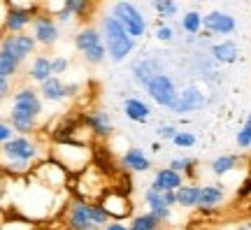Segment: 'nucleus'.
Here are the masks:
<instances>
[{
	"label": "nucleus",
	"instance_id": "nucleus-37",
	"mask_svg": "<svg viewBox=\"0 0 251 230\" xmlns=\"http://www.w3.org/2000/svg\"><path fill=\"white\" fill-rule=\"evenodd\" d=\"M0 93H2V96H7V79L0 81Z\"/></svg>",
	"mask_w": 251,
	"mask_h": 230
},
{
	"label": "nucleus",
	"instance_id": "nucleus-3",
	"mask_svg": "<svg viewBox=\"0 0 251 230\" xmlns=\"http://www.w3.org/2000/svg\"><path fill=\"white\" fill-rule=\"evenodd\" d=\"M107 221V209L89 203H75L70 214V228L75 230H98L100 223Z\"/></svg>",
	"mask_w": 251,
	"mask_h": 230
},
{
	"label": "nucleus",
	"instance_id": "nucleus-15",
	"mask_svg": "<svg viewBox=\"0 0 251 230\" xmlns=\"http://www.w3.org/2000/svg\"><path fill=\"white\" fill-rule=\"evenodd\" d=\"M124 165L130 170H137V172H144V170H149V158L140 149H130L124 156Z\"/></svg>",
	"mask_w": 251,
	"mask_h": 230
},
{
	"label": "nucleus",
	"instance_id": "nucleus-25",
	"mask_svg": "<svg viewBox=\"0 0 251 230\" xmlns=\"http://www.w3.org/2000/svg\"><path fill=\"white\" fill-rule=\"evenodd\" d=\"M156 226H158V221L153 219L151 214H147V216H137L130 230H156Z\"/></svg>",
	"mask_w": 251,
	"mask_h": 230
},
{
	"label": "nucleus",
	"instance_id": "nucleus-13",
	"mask_svg": "<svg viewBox=\"0 0 251 230\" xmlns=\"http://www.w3.org/2000/svg\"><path fill=\"white\" fill-rule=\"evenodd\" d=\"M35 35L42 45H54L56 37H58V30H56V26L49 19H40L35 24Z\"/></svg>",
	"mask_w": 251,
	"mask_h": 230
},
{
	"label": "nucleus",
	"instance_id": "nucleus-21",
	"mask_svg": "<svg viewBox=\"0 0 251 230\" xmlns=\"http://www.w3.org/2000/svg\"><path fill=\"white\" fill-rule=\"evenodd\" d=\"M221 198H224L221 186H205L200 193V207H214L216 203H221Z\"/></svg>",
	"mask_w": 251,
	"mask_h": 230
},
{
	"label": "nucleus",
	"instance_id": "nucleus-38",
	"mask_svg": "<svg viewBox=\"0 0 251 230\" xmlns=\"http://www.w3.org/2000/svg\"><path fill=\"white\" fill-rule=\"evenodd\" d=\"M107 230H128V228H124L121 223H112V226H107Z\"/></svg>",
	"mask_w": 251,
	"mask_h": 230
},
{
	"label": "nucleus",
	"instance_id": "nucleus-24",
	"mask_svg": "<svg viewBox=\"0 0 251 230\" xmlns=\"http://www.w3.org/2000/svg\"><path fill=\"white\" fill-rule=\"evenodd\" d=\"M235 163H237V156H221V158H216L212 163V170H214L216 175H226L228 170H233Z\"/></svg>",
	"mask_w": 251,
	"mask_h": 230
},
{
	"label": "nucleus",
	"instance_id": "nucleus-7",
	"mask_svg": "<svg viewBox=\"0 0 251 230\" xmlns=\"http://www.w3.org/2000/svg\"><path fill=\"white\" fill-rule=\"evenodd\" d=\"M202 105H205L202 91H198L196 86H188L186 91H181V96L175 100V105H172L170 109L177 112V114H188V112H193V109H200Z\"/></svg>",
	"mask_w": 251,
	"mask_h": 230
},
{
	"label": "nucleus",
	"instance_id": "nucleus-29",
	"mask_svg": "<svg viewBox=\"0 0 251 230\" xmlns=\"http://www.w3.org/2000/svg\"><path fill=\"white\" fill-rule=\"evenodd\" d=\"M175 144H177V147H193V144H196V137L191 133H177L175 135Z\"/></svg>",
	"mask_w": 251,
	"mask_h": 230
},
{
	"label": "nucleus",
	"instance_id": "nucleus-20",
	"mask_svg": "<svg viewBox=\"0 0 251 230\" xmlns=\"http://www.w3.org/2000/svg\"><path fill=\"white\" fill-rule=\"evenodd\" d=\"M30 21V9H19L17 5H12V12L7 14V28L19 30L21 26H26Z\"/></svg>",
	"mask_w": 251,
	"mask_h": 230
},
{
	"label": "nucleus",
	"instance_id": "nucleus-34",
	"mask_svg": "<svg viewBox=\"0 0 251 230\" xmlns=\"http://www.w3.org/2000/svg\"><path fill=\"white\" fill-rule=\"evenodd\" d=\"M65 68H68V61H65V58H56L54 61V72H63Z\"/></svg>",
	"mask_w": 251,
	"mask_h": 230
},
{
	"label": "nucleus",
	"instance_id": "nucleus-31",
	"mask_svg": "<svg viewBox=\"0 0 251 230\" xmlns=\"http://www.w3.org/2000/svg\"><path fill=\"white\" fill-rule=\"evenodd\" d=\"M81 9H86V2H68V5H65V9H63L61 19H68V14H70V12H81Z\"/></svg>",
	"mask_w": 251,
	"mask_h": 230
},
{
	"label": "nucleus",
	"instance_id": "nucleus-30",
	"mask_svg": "<svg viewBox=\"0 0 251 230\" xmlns=\"http://www.w3.org/2000/svg\"><path fill=\"white\" fill-rule=\"evenodd\" d=\"M191 163H193V160H191V158H175V160H172V163H170V165H172L170 170H175V172L179 175L181 170H191Z\"/></svg>",
	"mask_w": 251,
	"mask_h": 230
},
{
	"label": "nucleus",
	"instance_id": "nucleus-32",
	"mask_svg": "<svg viewBox=\"0 0 251 230\" xmlns=\"http://www.w3.org/2000/svg\"><path fill=\"white\" fill-rule=\"evenodd\" d=\"M156 37H158V40H163V42H170V40H172V28L158 26V30H156Z\"/></svg>",
	"mask_w": 251,
	"mask_h": 230
},
{
	"label": "nucleus",
	"instance_id": "nucleus-18",
	"mask_svg": "<svg viewBox=\"0 0 251 230\" xmlns=\"http://www.w3.org/2000/svg\"><path fill=\"white\" fill-rule=\"evenodd\" d=\"M126 114H128V119H133V121H144L149 116V107L144 105L142 100L130 98V100H126Z\"/></svg>",
	"mask_w": 251,
	"mask_h": 230
},
{
	"label": "nucleus",
	"instance_id": "nucleus-16",
	"mask_svg": "<svg viewBox=\"0 0 251 230\" xmlns=\"http://www.w3.org/2000/svg\"><path fill=\"white\" fill-rule=\"evenodd\" d=\"M212 53H214L216 61H221V63L237 61V47H235V42H221V45H216L212 49Z\"/></svg>",
	"mask_w": 251,
	"mask_h": 230
},
{
	"label": "nucleus",
	"instance_id": "nucleus-5",
	"mask_svg": "<svg viewBox=\"0 0 251 230\" xmlns=\"http://www.w3.org/2000/svg\"><path fill=\"white\" fill-rule=\"evenodd\" d=\"M75 45H77V49L84 53L86 61L100 63L105 58V47L100 42V35L96 30H91V28L89 30H81L79 35H77V40H75Z\"/></svg>",
	"mask_w": 251,
	"mask_h": 230
},
{
	"label": "nucleus",
	"instance_id": "nucleus-27",
	"mask_svg": "<svg viewBox=\"0 0 251 230\" xmlns=\"http://www.w3.org/2000/svg\"><path fill=\"white\" fill-rule=\"evenodd\" d=\"M237 144H240V147H251V114H249V119H247V124H244L242 133L237 135Z\"/></svg>",
	"mask_w": 251,
	"mask_h": 230
},
{
	"label": "nucleus",
	"instance_id": "nucleus-28",
	"mask_svg": "<svg viewBox=\"0 0 251 230\" xmlns=\"http://www.w3.org/2000/svg\"><path fill=\"white\" fill-rule=\"evenodd\" d=\"M153 7H156V12L163 14V17H172V14L177 12V5H175V2H153Z\"/></svg>",
	"mask_w": 251,
	"mask_h": 230
},
{
	"label": "nucleus",
	"instance_id": "nucleus-4",
	"mask_svg": "<svg viewBox=\"0 0 251 230\" xmlns=\"http://www.w3.org/2000/svg\"><path fill=\"white\" fill-rule=\"evenodd\" d=\"M114 17L121 21V26L128 30L130 37H140L144 35V19L140 17V12L135 9V5L130 2H117L114 5Z\"/></svg>",
	"mask_w": 251,
	"mask_h": 230
},
{
	"label": "nucleus",
	"instance_id": "nucleus-6",
	"mask_svg": "<svg viewBox=\"0 0 251 230\" xmlns=\"http://www.w3.org/2000/svg\"><path fill=\"white\" fill-rule=\"evenodd\" d=\"M149 96L158 102V105H165V107H172L175 100H177V89L168 75H156L151 79V84L147 86Z\"/></svg>",
	"mask_w": 251,
	"mask_h": 230
},
{
	"label": "nucleus",
	"instance_id": "nucleus-23",
	"mask_svg": "<svg viewBox=\"0 0 251 230\" xmlns=\"http://www.w3.org/2000/svg\"><path fill=\"white\" fill-rule=\"evenodd\" d=\"M14 70H17V58H14L12 53L0 51V77H2V79H7Z\"/></svg>",
	"mask_w": 251,
	"mask_h": 230
},
{
	"label": "nucleus",
	"instance_id": "nucleus-8",
	"mask_svg": "<svg viewBox=\"0 0 251 230\" xmlns=\"http://www.w3.org/2000/svg\"><path fill=\"white\" fill-rule=\"evenodd\" d=\"M33 37L28 35H14V37H7L5 42H2V51L5 53H12L14 58H24V56H28V53L33 51Z\"/></svg>",
	"mask_w": 251,
	"mask_h": 230
},
{
	"label": "nucleus",
	"instance_id": "nucleus-36",
	"mask_svg": "<svg viewBox=\"0 0 251 230\" xmlns=\"http://www.w3.org/2000/svg\"><path fill=\"white\" fill-rule=\"evenodd\" d=\"M249 193H251V177L247 179V181H244V186L240 188V195H242V198H244V195H249Z\"/></svg>",
	"mask_w": 251,
	"mask_h": 230
},
{
	"label": "nucleus",
	"instance_id": "nucleus-12",
	"mask_svg": "<svg viewBox=\"0 0 251 230\" xmlns=\"http://www.w3.org/2000/svg\"><path fill=\"white\" fill-rule=\"evenodd\" d=\"M181 177L175 172V170H161L158 175H156V179H153V186L151 188H156V191H161V193H165V191H179L181 188Z\"/></svg>",
	"mask_w": 251,
	"mask_h": 230
},
{
	"label": "nucleus",
	"instance_id": "nucleus-35",
	"mask_svg": "<svg viewBox=\"0 0 251 230\" xmlns=\"http://www.w3.org/2000/svg\"><path fill=\"white\" fill-rule=\"evenodd\" d=\"M0 137L5 140V144L9 142V126H7V124H2V126H0Z\"/></svg>",
	"mask_w": 251,
	"mask_h": 230
},
{
	"label": "nucleus",
	"instance_id": "nucleus-17",
	"mask_svg": "<svg viewBox=\"0 0 251 230\" xmlns=\"http://www.w3.org/2000/svg\"><path fill=\"white\" fill-rule=\"evenodd\" d=\"M42 93H45L47 100H61V98L68 96V86H63L56 77H51L42 84Z\"/></svg>",
	"mask_w": 251,
	"mask_h": 230
},
{
	"label": "nucleus",
	"instance_id": "nucleus-33",
	"mask_svg": "<svg viewBox=\"0 0 251 230\" xmlns=\"http://www.w3.org/2000/svg\"><path fill=\"white\" fill-rule=\"evenodd\" d=\"M158 135H161V137H172V140H175V128H172V126H163V128H158Z\"/></svg>",
	"mask_w": 251,
	"mask_h": 230
},
{
	"label": "nucleus",
	"instance_id": "nucleus-10",
	"mask_svg": "<svg viewBox=\"0 0 251 230\" xmlns=\"http://www.w3.org/2000/svg\"><path fill=\"white\" fill-rule=\"evenodd\" d=\"M205 26L212 33H233L235 30V19L224 14V12H212L205 17Z\"/></svg>",
	"mask_w": 251,
	"mask_h": 230
},
{
	"label": "nucleus",
	"instance_id": "nucleus-11",
	"mask_svg": "<svg viewBox=\"0 0 251 230\" xmlns=\"http://www.w3.org/2000/svg\"><path fill=\"white\" fill-rule=\"evenodd\" d=\"M156 75H161V72H156V63H153V61H149V58H140V61H135L133 77H135V81H137V84L149 86Z\"/></svg>",
	"mask_w": 251,
	"mask_h": 230
},
{
	"label": "nucleus",
	"instance_id": "nucleus-1",
	"mask_svg": "<svg viewBox=\"0 0 251 230\" xmlns=\"http://www.w3.org/2000/svg\"><path fill=\"white\" fill-rule=\"evenodd\" d=\"M102 26H105V37H107V49L112 61H124L133 51V37L128 35V30L121 26V21L117 17H105Z\"/></svg>",
	"mask_w": 251,
	"mask_h": 230
},
{
	"label": "nucleus",
	"instance_id": "nucleus-26",
	"mask_svg": "<svg viewBox=\"0 0 251 230\" xmlns=\"http://www.w3.org/2000/svg\"><path fill=\"white\" fill-rule=\"evenodd\" d=\"M200 26H202V19L198 17V12H188L186 17H184V28H186L188 33H198Z\"/></svg>",
	"mask_w": 251,
	"mask_h": 230
},
{
	"label": "nucleus",
	"instance_id": "nucleus-9",
	"mask_svg": "<svg viewBox=\"0 0 251 230\" xmlns=\"http://www.w3.org/2000/svg\"><path fill=\"white\" fill-rule=\"evenodd\" d=\"M5 151H7L9 158H14V160H30L35 156V147L28 140H24V137L9 140L7 144H5Z\"/></svg>",
	"mask_w": 251,
	"mask_h": 230
},
{
	"label": "nucleus",
	"instance_id": "nucleus-39",
	"mask_svg": "<svg viewBox=\"0 0 251 230\" xmlns=\"http://www.w3.org/2000/svg\"><path fill=\"white\" fill-rule=\"evenodd\" d=\"M237 230H251V223H244L242 228H237Z\"/></svg>",
	"mask_w": 251,
	"mask_h": 230
},
{
	"label": "nucleus",
	"instance_id": "nucleus-22",
	"mask_svg": "<svg viewBox=\"0 0 251 230\" xmlns=\"http://www.w3.org/2000/svg\"><path fill=\"white\" fill-rule=\"evenodd\" d=\"M89 126L98 135H109V133H112V124H109V119H107V114H105V112H98V114L89 116Z\"/></svg>",
	"mask_w": 251,
	"mask_h": 230
},
{
	"label": "nucleus",
	"instance_id": "nucleus-14",
	"mask_svg": "<svg viewBox=\"0 0 251 230\" xmlns=\"http://www.w3.org/2000/svg\"><path fill=\"white\" fill-rule=\"evenodd\" d=\"M200 193H202V188H198V186H181L179 191H177V203L181 207L200 204Z\"/></svg>",
	"mask_w": 251,
	"mask_h": 230
},
{
	"label": "nucleus",
	"instance_id": "nucleus-19",
	"mask_svg": "<svg viewBox=\"0 0 251 230\" xmlns=\"http://www.w3.org/2000/svg\"><path fill=\"white\" fill-rule=\"evenodd\" d=\"M51 72H54V61H49V58H37L35 65H33V70H30V75H33V79L45 84L47 79H51V77H49Z\"/></svg>",
	"mask_w": 251,
	"mask_h": 230
},
{
	"label": "nucleus",
	"instance_id": "nucleus-2",
	"mask_svg": "<svg viewBox=\"0 0 251 230\" xmlns=\"http://www.w3.org/2000/svg\"><path fill=\"white\" fill-rule=\"evenodd\" d=\"M40 100L33 91H19L14 96V109H12V124L19 130H30L35 124V116L40 114Z\"/></svg>",
	"mask_w": 251,
	"mask_h": 230
}]
</instances>
